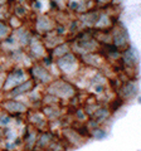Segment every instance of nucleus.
<instances>
[{"instance_id":"obj_4","label":"nucleus","mask_w":141,"mask_h":151,"mask_svg":"<svg viewBox=\"0 0 141 151\" xmlns=\"http://www.w3.org/2000/svg\"><path fill=\"white\" fill-rule=\"evenodd\" d=\"M91 136L95 140H97V141H102V140H105L107 137V132L103 129H101V127H97V129L92 130Z\"/></svg>"},{"instance_id":"obj_9","label":"nucleus","mask_w":141,"mask_h":151,"mask_svg":"<svg viewBox=\"0 0 141 151\" xmlns=\"http://www.w3.org/2000/svg\"><path fill=\"white\" fill-rule=\"evenodd\" d=\"M45 116H48L49 119H57V117L59 116V113H58V111H55L53 107H49L48 108V111H45Z\"/></svg>"},{"instance_id":"obj_5","label":"nucleus","mask_w":141,"mask_h":151,"mask_svg":"<svg viewBox=\"0 0 141 151\" xmlns=\"http://www.w3.org/2000/svg\"><path fill=\"white\" fill-rule=\"evenodd\" d=\"M110 115V112L106 110V108H101V110H98L96 113H95V121H97L98 124L102 121H105L107 117H109Z\"/></svg>"},{"instance_id":"obj_7","label":"nucleus","mask_w":141,"mask_h":151,"mask_svg":"<svg viewBox=\"0 0 141 151\" xmlns=\"http://www.w3.org/2000/svg\"><path fill=\"white\" fill-rule=\"evenodd\" d=\"M12 122V117L6 115V113H3L0 115V127H8Z\"/></svg>"},{"instance_id":"obj_11","label":"nucleus","mask_w":141,"mask_h":151,"mask_svg":"<svg viewBox=\"0 0 141 151\" xmlns=\"http://www.w3.org/2000/svg\"><path fill=\"white\" fill-rule=\"evenodd\" d=\"M139 103H141V97H139Z\"/></svg>"},{"instance_id":"obj_8","label":"nucleus","mask_w":141,"mask_h":151,"mask_svg":"<svg viewBox=\"0 0 141 151\" xmlns=\"http://www.w3.org/2000/svg\"><path fill=\"white\" fill-rule=\"evenodd\" d=\"M32 125H34L37 127H42L40 125H43V115H34L30 117Z\"/></svg>"},{"instance_id":"obj_1","label":"nucleus","mask_w":141,"mask_h":151,"mask_svg":"<svg viewBox=\"0 0 141 151\" xmlns=\"http://www.w3.org/2000/svg\"><path fill=\"white\" fill-rule=\"evenodd\" d=\"M54 140L55 139H54V136H53L52 132H49V131H42L40 134H38V137H37L35 151H45Z\"/></svg>"},{"instance_id":"obj_3","label":"nucleus","mask_w":141,"mask_h":151,"mask_svg":"<svg viewBox=\"0 0 141 151\" xmlns=\"http://www.w3.org/2000/svg\"><path fill=\"white\" fill-rule=\"evenodd\" d=\"M4 107H5V110L9 113H23L27 110V107L23 105V103H20L19 101H15V100H10V101L5 102Z\"/></svg>"},{"instance_id":"obj_10","label":"nucleus","mask_w":141,"mask_h":151,"mask_svg":"<svg viewBox=\"0 0 141 151\" xmlns=\"http://www.w3.org/2000/svg\"><path fill=\"white\" fill-rule=\"evenodd\" d=\"M0 151H9V150H5V149H1V150H0Z\"/></svg>"},{"instance_id":"obj_6","label":"nucleus","mask_w":141,"mask_h":151,"mask_svg":"<svg viewBox=\"0 0 141 151\" xmlns=\"http://www.w3.org/2000/svg\"><path fill=\"white\" fill-rule=\"evenodd\" d=\"M45 151H65V145L60 144L59 141H57V140H54Z\"/></svg>"},{"instance_id":"obj_2","label":"nucleus","mask_w":141,"mask_h":151,"mask_svg":"<svg viewBox=\"0 0 141 151\" xmlns=\"http://www.w3.org/2000/svg\"><path fill=\"white\" fill-rule=\"evenodd\" d=\"M63 135H64V139L67 140V144L74 146V147H78V146H81V145L84 144V139L73 129L65 130L63 132Z\"/></svg>"}]
</instances>
